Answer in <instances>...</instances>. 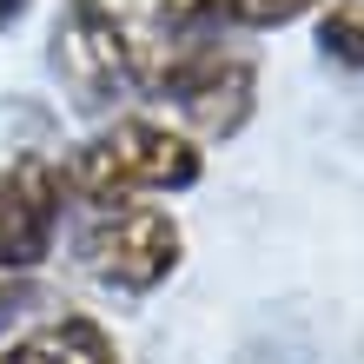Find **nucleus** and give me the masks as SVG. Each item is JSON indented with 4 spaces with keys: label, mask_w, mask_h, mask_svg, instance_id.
Masks as SVG:
<instances>
[{
    "label": "nucleus",
    "mask_w": 364,
    "mask_h": 364,
    "mask_svg": "<svg viewBox=\"0 0 364 364\" xmlns=\"http://www.w3.org/2000/svg\"><path fill=\"white\" fill-rule=\"evenodd\" d=\"M139 93L179 106V133L232 139L259 100V53L239 40L232 0H146Z\"/></svg>",
    "instance_id": "f257e3e1"
},
{
    "label": "nucleus",
    "mask_w": 364,
    "mask_h": 364,
    "mask_svg": "<svg viewBox=\"0 0 364 364\" xmlns=\"http://www.w3.org/2000/svg\"><path fill=\"white\" fill-rule=\"evenodd\" d=\"M199 173H205L199 139L179 133V126H166V119H139V113H119L106 133H93L60 166L67 199H80V205H119V199L186 192V186H199Z\"/></svg>",
    "instance_id": "f03ea898"
},
{
    "label": "nucleus",
    "mask_w": 364,
    "mask_h": 364,
    "mask_svg": "<svg viewBox=\"0 0 364 364\" xmlns=\"http://www.w3.org/2000/svg\"><path fill=\"white\" fill-rule=\"evenodd\" d=\"M47 60L80 113H119L139 100V40L106 0H67L53 14Z\"/></svg>",
    "instance_id": "7ed1b4c3"
},
{
    "label": "nucleus",
    "mask_w": 364,
    "mask_h": 364,
    "mask_svg": "<svg viewBox=\"0 0 364 364\" xmlns=\"http://www.w3.org/2000/svg\"><path fill=\"white\" fill-rule=\"evenodd\" d=\"M186 259V232L173 212H159L153 199H119V205H87L80 225V265L113 291H153L179 272Z\"/></svg>",
    "instance_id": "20e7f679"
},
{
    "label": "nucleus",
    "mask_w": 364,
    "mask_h": 364,
    "mask_svg": "<svg viewBox=\"0 0 364 364\" xmlns=\"http://www.w3.org/2000/svg\"><path fill=\"white\" fill-rule=\"evenodd\" d=\"M60 212H67V179L53 159L20 153L0 166V272L27 278L33 265H47L60 239Z\"/></svg>",
    "instance_id": "39448f33"
},
{
    "label": "nucleus",
    "mask_w": 364,
    "mask_h": 364,
    "mask_svg": "<svg viewBox=\"0 0 364 364\" xmlns=\"http://www.w3.org/2000/svg\"><path fill=\"white\" fill-rule=\"evenodd\" d=\"M0 364H126V358H119L113 338H106L100 318H87V311H60V318H47V325L20 331L14 351L0 358Z\"/></svg>",
    "instance_id": "423d86ee"
},
{
    "label": "nucleus",
    "mask_w": 364,
    "mask_h": 364,
    "mask_svg": "<svg viewBox=\"0 0 364 364\" xmlns=\"http://www.w3.org/2000/svg\"><path fill=\"white\" fill-rule=\"evenodd\" d=\"M318 47L338 53L345 67H364V0H331L318 14Z\"/></svg>",
    "instance_id": "0eeeda50"
},
{
    "label": "nucleus",
    "mask_w": 364,
    "mask_h": 364,
    "mask_svg": "<svg viewBox=\"0 0 364 364\" xmlns=\"http://www.w3.org/2000/svg\"><path fill=\"white\" fill-rule=\"evenodd\" d=\"M318 0H232V20L239 27H285V20H305Z\"/></svg>",
    "instance_id": "6e6552de"
},
{
    "label": "nucleus",
    "mask_w": 364,
    "mask_h": 364,
    "mask_svg": "<svg viewBox=\"0 0 364 364\" xmlns=\"http://www.w3.org/2000/svg\"><path fill=\"white\" fill-rule=\"evenodd\" d=\"M27 7H33V0H0V33H7V27H14V20H20V14H27Z\"/></svg>",
    "instance_id": "1a4fd4ad"
}]
</instances>
